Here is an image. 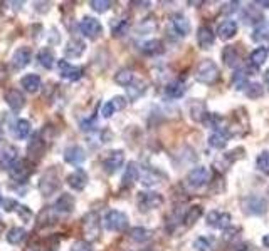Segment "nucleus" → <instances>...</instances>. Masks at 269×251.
<instances>
[{"label": "nucleus", "mask_w": 269, "mask_h": 251, "mask_svg": "<svg viewBox=\"0 0 269 251\" xmlns=\"http://www.w3.org/2000/svg\"><path fill=\"white\" fill-rule=\"evenodd\" d=\"M264 84H266V87H268V90H269V69L264 72Z\"/></svg>", "instance_id": "nucleus-56"}, {"label": "nucleus", "mask_w": 269, "mask_h": 251, "mask_svg": "<svg viewBox=\"0 0 269 251\" xmlns=\"http://www.w3.org/2000/svg\"><path fill=\"white\" fill-rule=\"evenodd\" d=\"M164 204V196L155 191H142L136 196V206L142 213H148Z\"/></svg>", "instance_id": "nucleus-3"}, {"label": "nucleus", "mask_w": 269, "mask_h": 251, "mask_svg": "<svg viewBox=\"0 0 269 251\" xmlns=\"http://www.w3.org/2000/svg\"><path fill=\"white\" fill-rule=\"evenodd\" d=\"M17 147L15 146H5L0 153V169H10L15 162L19 161L17 159Z\"/></svg>", "instance_id": "nucleus-21"}, {"label": "nucleus", "mask_w": 269, "mask_h": 251, "mask_svg": "<svg viewBox=\"0 0 269 251\" xmlns=\"http://www.w3.org/2000/svg\"><path fill=\"white\" fill-rule=\"evenodd\" d=\"M256 5H263L266 9V7H269V2H256Z\"/></svg>", "instance_id": "nucleus-58"}, {"label": "nucleus", "mask_w": 269, "mask_h": 251, "mask_svg": "<svg viewBox=\"0 0 269 251\" xmlns=\"http://www.w3.org/2000/svg\"><path fill=\"white\" fill-rule=\"evenodd\" d=\"M17 213H19V216L24 219V221H29L30 216H32V211H30L27 206H19L17 208Z\"/></svg>", "instance_id": "nucleus-53"}, {"label": "nucleus", "mask_w": 269, "mask_h": 251, "mask_svg": "<svg viewBox=\"0 0 269 251\" xmlns=\"http://www.w3.org/2000/svg\"><path fill=\"white\" fill-rule=\"evenodd\" d=\"M236 34H237V24H236V20H224V22H221V24H219V27H217L219 39L229 40V39H232Z\"/></svg>", "instance_id": "nucleus-26"}, {"label": "nucleus", "mask_w": 269, "mask_h": 251, "mask_svg": "<svg viewBox=\"0 0 269 251\" xmlns=\"http://www.w3.org/2000/svg\"><path fill=\"white\" fill-rule=\"evenodd\" d=\"M79 29H81L83 36L88 37V39H93V40L98 39V37L103 34V25H101V22L94 17H89V15L83 17V20L79 22Z\"/></svg>", "instance_id": "nucleus-8"}, {"label": "nucleus", "mask_w": 269, "mask_h": 251, "mask_svg": "<svg viewBox=\"0 0 269 251\" xmlns=\"http://www.w3.org/2000/svg\"><path fill=\"white\" fill-rule=\"evenodd\" d=\"M256 164H257V169H259L261 173L269 176V151H263V153L257 156Z\"/></svg>", "instance_id": "nucleus-42"}, {"label": "nucleus", "mask_w": 269, "mask_h": 251, "mask_svg": "<svg viewBox=\"0 0 269 251\" xmlns=\"http://www.w3.org/2000/svg\"><path fill=\"white\" fill-rule=\"evenodd\" d=\"M195 79L199 82L206 84V86H212L219 81V67L212 59H206L197 66L195 69Z\"/></svg>", "instance_id": "nucleus-2"}, {"label": "nucleus", "mask_w": 269, "mask_h": 251, "mask_svg": "<svg viewBox=\"0 0 269 251\" xmlns=\"http://www.w3.org/2000/svg\"><path fill=\"white\" fill-rule=\"evenodd\" d=\"M32 132V124L27 119H19L14 126V134L17 139H27L29 134Z\"/></svg>", "instance_id": "nucleus-34"}, {"label": "nucleus", "mask_w": 269, "mask_h": 251, "mask_svg": "<svg viewBox=\"0 0 269 251\" xmlns=\"http://www.w3.org/2000/svg\"><path fill=\"white\" fill-rule=\"evenodd\" d=\"M116 111H118V109H116L115 102H113V101H108V102H106V104L103 106V109H101V114H103V117H106V119H108V117H111Z\"/></svg>", "instance_id": "nucleus-48"}, {"label": "nucleus", "mask_w": 269, "mask_h": 251, "mask_svg": "<svg viewBox=\"0 0 269 251\" xmlns=\"http://www.w3.org/2000/svg\"><path fill=\"white\" fill-rule=\"evenodd\" d=\"M151 236H153V233H151L150 230H146V228L136 226L130 230V238L136 243H146V241H150Z\"/></svg>", "instance_id": "nucleus-37"}, {"label": "nucleus", "mask_w": 269, "mask_h": 251, "mask_svg": "<svg viewBox=\"0 0 269 251\" xmlns=\"http://www.w3.org/2000/svg\"><path fill=\"white\" fill-rule=\"evenodd\" d=\"M37 60H39V66H42L44 69H52L56 64L54 52H52L51 49L44 47L42 51H39V54H37Z\"/></svg>", "instance_id": "nucleus-35"}, {"label": "nucleus", "mask_w": 269, "mask_h": 251, "mask_svg": "<svg viewBox=\"0 0 269 251\" xmlns=\"http://www.w3.org/2000/svg\"><path fill=\"white\" fill-rule=\"evenodd\" d=\"M123 162H124V154H123V151H120V149L109 151V153L101 159V166H103L104 173H108V174H115L116 171L123 166Z\"/></svg>", "instance_id": "nucleus-9"}, {"label": "nucleus", "mask_w": 269, "mask_h": 251, "mask_svg": "<svg viewBox=\"0 0 269 251\" xmlns=\"http://www.w3.org/2000/svg\"><path fill=\"white\" fill-rule=\"evenodd\" d=\"M30 60H32V51H30V47H19L12 54V67L21 71L29 66Z\"/></svg>", "instance_id": "nucleus-16"}, {"label": "nucleus", "mask_w": 269, "mask_h": 251, "mask_svg": "<svg viewBox=\"0 0 269 251\" xmlns=\"http://www.w3.org/2000/svg\"><path fill=\"white\" fill-rule=\"evenodd\" d=\"M45 154V141L41 134H34L32 139L27 143V159L36 164L37 161L44 158Z\"/></svg>", "instance_id": "nucleus-7"}, {"label": "nucleus", "mask_w": 269, "mask_h": 251, "mask_svg": "<svg viewBox=\"0 0 269 251\" xmlns=\"http://www.w3.org/2000/svg\"><path fill=\"white\" fill-rule=\"evenodd\" d=\"M74 206H76L74 197L67 195V193H64V195H61L58 199H56L52 208H54L56 213H59V215H71V213L74 211Z\"/></svg>", "instance_id": "nucleus-17"}, {"label": "nucleus", "mask_w": 269, "mask_h": 251, "mask_svg": "<svg viewBox=\"0 0 269 251\" xmlns=\"http://www.w3.org/2000/svg\"><path fill=\"white\" fill-rule=\"evenodd\" d=\"M242 209H244L246 215H252V216H261L268 211V203L264 197L261 196H248L242 201Z\"/></svg>", "instance_id": "nucleus-6"}, {"label": "nucleus", "mask_w": 269, "mask_h": 251, "mask_svg": "<svg viewBox=\"0 0 269 251\" xmlns=\"http://www.w3.org/2000/svg\"><path fill=\"white\" fill-rule=\"evenodd\" d=\"M64 161L69 162V164L79 166L86 161V153L81 146H71L64 151Z\"/></svg>", "instance_id": "nucleus-20"}, {"label": "nucleus", "mask_w": 269, "mask_h": 251, "mask_svg": "<svg viewBox=\"0 0 269 251\" xmlns=\"http://www.w3.org/2000/svg\"><path fill=\"white\" fill-rule=\"evenodd\" d=\"M21 86L24 87L27 92L34 94V92H37V90L41 89L42 81H41V77L37 74H27V75H24V77L21 79Z\"/></svg>", "instance_id": "nucleus-29"}, {"label": "nucleus", "mask_w": 269, "mask_h": 251, "mask_svg": "<svg viewBox=\"0 0 269 251\" xmlns=\"http://www.w3.org/2000/svg\"><path fill=\"white\" fill-rule=\"evenodd\" d=\"M3 203V199H2V195H0V204H2Z\"/></svg>", "instance_id": "nucleus-59"}, {"label": "nucleus", "mask_w": 269, "mask_h": 251, "mask_svg": "<svg viewBox=\"0 0 269 251\" xmlns=\"http://www.w3.org/2000/svg\"><path fill=\"white\" fill-rule=\"evenodd\" d=\"M194 246H195L197 251H214V239L200 236V238L195 239Z\"/></svg>", "instance_id": "nucleus-44"}, {"label": "nucleus", "mask_w": 269, "mask_h": 251, "mask_svg": "<svg viewBox=\"0 0 269 251\" xmlns=\"http://www.w3.org/2000/svg\"><path fill=\"white\" fill-rule=\"evenodd\" d=\"M126 30H128V20H126V18L116 20L115 24H113V27H111V32H113V36H115V37L124 36V34H126Z\"/></svg>", "instance_id": "nucleus-46"}, {"label": "nucleus", "mask_w": 269, "mask_h": 251, "mask_svg": "<svg viewBox=\"0 0 269 251\" xmlns=\"http://www.w3.org/2000/svg\"><path fill=\"white\" fill-rule=\"evenodd\" d=\"M140 51L146 55H158L165 51L164 49V42L158 40V39H153V40H146L140 45Z\"/></svg>", "instance_id": "nucleus-30"}, {"label": "nucleus", "mask_w": 269, "mask_h": 251, "mask_svg": "<svg viewBox=\"0 0 269 251\" xmlns=\"http://www.w3.org/2000/svg\"><path fill=\"white\" fill-rule=\"evenodd\" d=\"M209 179H210L209 169H207L206 166H197L187 174V179L185 181H187V184L190 186L192 189H199L202 188L204 184H207Z\"/></svg>", "instance_id": "nucleus-10"}, {"label": "nucleus", "mask_w": 269, "mask_h": 251, "mask_svg": "<svg viewBox=\"0 0 269 251\" xmlns=\"http://www.w3.org/2000/svg\"><path fill=\"white\" fill-rule=\"evenodd\" d=\"M263 243H264V246H268L269 248V234H266V236L263 238Z\"/></svg>", "instance_id": "nucleus-57"}, {"label": "nucleus", "mask_w": 269, "mask_h": 251, "mask_svg": "<svg viewBox=\"0 0 269 251\" xmlns=\"http://www.w3.org/2000/svg\"><path fill=\"white\" fill-rule=\"evenodd\" d=\"M3 101L7 102V106H9L14 112H19L25 104L24 94L19 89H7L5 92H3Z\"/></svg>", "instance_id": "nucleus-15"}, {"label": "nucleus", "mask_w": 269, "mask_h": 251, "mask_svg": "<svg viewBox=\"0 0 269 251\" xmlns=\"http://www.w3.org/2000/svg\"><path fill=\"white\" fill-rule=\"evenodd\" d=\"M34 162H30L29 159H19L15 164L10 167L9 173H10V178L17 182H24L27 181V178L32 176L34 173Z\"/></svg>", "instance_id": "nucleus-5"}, {"label": "nucleus", "mask_w": 269, "mask_h": 251, "mask_svg": "<svg viewBox=\"0 0 269 251\" xmlns=\"http://www.w3.org/2000/svg\"><path fill=\"white\" fill-rule=\"evenodd\" d=\"M140 178V167L136 166L135 161L128 162L126 169H124V174H123V186H126V188H130V186H133L136 181H138Z\"/></svg>", "instance_id": "nucleus-27"}, {"label": "nucleus", "mask_w": 269, "mask_h": 251, "mask_svg": "<svg viewBox=\"0 0 269 251\" xmlns=\"http://www.w3.org/2000/svg\"><path fill=\"white\" fill-rule=\"evenodd\" d=\"M170 32L175 37H185L190 34V22L184 14L170 15Z\"/></svg>", "instance_id": "nucleus-11"}, {"label": "nucleus", "mask_w": 269, "mask_h": 251, "mask_svg": "<svg viewBox=\"0 0 269 251\" xmlns=\"http://www.w3.org/2000/svg\"><path fill=\"white\" fill-rule=\"evenodd\" d=\"M140 251H150V250H140Z\"/></svg>", "instance_id": "nucleus-61"}, {"label": "nucleus", "mask_w": 269, "mask_h": 251, "mask_svg": "<svg viewBox=\"0 0 269 251\" xmlns=\"http://www.w3.org/2000/svg\"><path fill=\"white\" fill-rule=\"evenodd\" d=\"M89 5H91V9H93L94 12L103 14L109 9V7H111V2H108V0H91Z\"/></svg>", "instance_id": "nucleus-47"}, {"label": "nucleus", "mask_w": 269, "mask_h": 251, "mask_svg": "<svg viewBox=\"0 0 269 251\" xmlns=\"http://www.w3.org/2000/svg\"><path fill=\"white\" fill-rule=\"evenodd\" d=\"M232 223V216L229 213H224V211H210L207 215V224L215 230H227Z\"/></svg>", "instance_id": "nucleus-13"}, {"label": "nucleus", "mask_w": 269, "mask_h": 251, "mask_svg": "<svg viewBox=\"0 0 269 251\" xmlns=\"http://www.w3.org/2000/svg\"><path fill=\"white\" fill-rule=\"evenodd\" d=\"M83 233L88 239H98L101 233L100 228V216L96 213H88L83 218Z\"/></svg>", "instance_id": "nucleus-12"}, {"label": "nucleus", "mask_w": 269, "mask_h": 251, "mask_svg": "<svg viewBox=\"0 0 269 251\" xmlns=\"http://www.w3.org/2000/svg\"><path fill=\"white\" fill-rule=\"evenodd\" d=\"M227 143H229V136L222 129H217V131H214L209 136V146L214 147V149H224Z\"/></svg>", "instance_id": "nucleus-28"}, {"label": "nucleus", "mask_w": 269, "mask_h": 251, "mask_svg": "<svg viewBox=\"0 0 269 251\" xmlns=\"http://www.w3.org/2000/svg\"><path fill=\"white\" fill-rule=\"evenodd\" d=\"M58 213H56V209L52 206H47L44 208L42 211L39 213V216H37V230H44V228H49L52 226V224H56L58 221Z\"/></svg>", "instance_id": "nucleus-18"}, {"label": "nucleus", "mask_w": 269, "mask_h": 251, "mask_svg": "<svg viewBox=\"0 0 269 251\" xmlns=\"http://www.w3.org/2000/svg\"><path fill=\"white\" fill-rule=\"evenodd\" d=\"M246 20H248L249 24H254V22H259L261 24L263 17H261V15H254V7H249V9H246Z\"/></svg>", "instance_id": "nucleus-52"}, {"label": "nucleus", "mask_w": 269, "mask_h": 251, "mask_svg": "<svg viewBox=\"0 0 269 251\" xmlns=\"http://www.w3.org/2000/svg\"><path fill=\"white\" fill-rule=\"evenodd\" d=\"M103 224L108 231H124L128 226V216L118 209H111L104 215Z\"/></svg>", "instance_id": "nucleus-4"}, {"label": "nucleus", "mask_w": 269, "mask_h": 251, "mask_svg": "<svg viewBox=\"0 0 269 251\" xmlns=\"http://www.w3.org/2000/svg\"><path fill=\"white\" fill-rule=\"evenodd\" d=\"M187 87H185V82L182 79H175V81L168 82L165 86V96L168 99H179L185 94Z\"/></svg>", "instance_id": "nucleus-23"}, {"label": "nucleus", "mask_w": 269, "mask_h": 251, "mask_svg": "<svg viewBox=\"0 0 269 251\" xmlns=\"http://www.w3.org/2000/svg\"><path fill=\"white\" fill-rule=\"evenodd\" d=\"M67 184L69 188H73L74 191H83L88 186V174L83 169H76L74 173H71L67 176Z\"/></svg>", "instance_id": "nucleus-19"}, {"label": "nucleus", "mask_w": 269, "mask_h": 251, "mask_svg": "<svg viewBox=\"0 0 269 251\" xmlns=\"http://www.w3.org/2000/svg\"><path fill=\"white\" fill-rule=\"evenodd\" d=\"M71 251H93L91 245L84 239H79V241H74L73 246H71Z\"/></svg>", "instance_id": "nucleus-49"}, {"label": "nucleus", "mask_w": 269, "mask_h": 251, "mask_svg": "<svg viewBox=\"0 0 269 251\" xmlns=\"http://www.w3.org/2000/svg\"><path fill=\"white\" fill-rule=\"evenodd\" d=\"M58 67H59L61 77L67 79V81H79V79L84 75V71H83V67L73 66V64H69L67 60H59Z\"/></svg>", "instance_id": "nucleus-14"}, {"label": "nucleus", "mask_w": 269, "mask_h": 251, "mask_svg": "<svg viewBox=\"0 0 269 251\" xmlns=\"http://www.w3.org/2000/svg\"><path fill=\"white\" fill-rule=\"evenodd\" d=\"M158 27V22L155 17H146L145 20L140 22L138 25V32L142 34V36H145V34H151L153 30H157Z\"/></svg>", "instance_id": "nucleus-40"}, {"label": "nucleus", "mask_w": 269, "mask_h": 251, "mask_svg": "<svg viewBox=\"0 0 269 251\" xmlns=\"http://www.w3.org/2000/svg\"><path fill=\"white\" fill-rule=\"evenodd\" d=\"M2 230H3V224H2V223H0V231H2Z\"/></svg>", "instance_id": "nucleus-60"}, {"label": "nucleus", "mask_w": 269, "mask_h": 251, "mask_svg": "<svg viewBox=\"0 0 269 251\" xmlns=\"http://www.w3.org/2000/svg\"><path fill=\"white\" fill-rule=\"evenodd\" d=\"M5 238H7V241H9L10 245L17 246V245H21L25 238H27V231H25L24 228L14 226V228H10V230L7 231Z\"/></svg>", "instance_id": "nucleus-33"}, {"label": "nucleus", "mask_w": 269, "mask_h": 251, "mask_svg": "<svg viewBox=\"0 0 269 251\" xmlns=\"http://www.w3.org/2000/svg\"><path fill=\"white\" fill-rule=\"evenodd\" d=\"M61 188V178H59V169L58 166H52L44 171L39 181V191L42 196H52L56 191Z\"/></svg>", "instance_id": "nucleus-1"}, {"label": "nucleus", "mask_w": 269, "mask_h": 251, "mask_svg": "<svg viewBox=\"0 0 269 251\" xmlns=\"http://www.w3.org/2000/svg\"><path fill=\"white\" fill-rule=\"evenodd\" d=\"M200 216H202V208H200V206H192L184 216L185 226H194Z\"/></svg>", "instance_id": "nucleus-41"}, {"label": "nucleus", "mask_w": 269, "mask_h": 251, "mask_svg": "<svg viewBox=\"0 0 269 251\" xmlns=\"http://www.w3.org/2000/svg\"><path fill=\"white\" fill-rule=\"evenodd\" d=\"M145 90H146V84L143 81H136V79L126 87V94L131 101H136L138 97H142L143 94H145Z\"/></svg>", "instance_id": "nucleus-36"}, {"label": "nucleus", "mask_w": 269, "mask_h": 251, "mask_svg": "<svg viewBox=\"0 0 269 251\" xmlns=\"http://www.w3.org/2000/svg\"><path fill=\"white\" fill-rule=\"evenodd\" d=\"M214 34L212 30L207 27V25H200L199 30H197V42H199L200 49H210L214 45Z\"/></svg>", "instance_id": "nucleus-25"}, {"label": "nucleus", "mask_w": 269, "mask_h": 251, "mask_svg": "<svg viewBox=\"0 0 269 251\" xmlns=\"http://www.w3.org/2000/svg\"><path fill=\"white\" fill-rule=\"evenodd\" d=\"M17 208H19V204H17V201H14V199H5L3 201V209L5 211H17Z\"/></svg>", "instance_id": "nucleus-54"}, {"label": "nucleus", "mask_w": 269, "mask_h": 251, "mask_svg": "<svg viewBox=\"0 0 269 251\" xmlns=\"http://www.w3.org/2000/svg\"><path fill=\"white\" fill-rule=\"evenodd\" d=\"M133 81H135V74H133V71H130V69H120L115 74V82L123 87H128Z\"/></svg>", "instance_id": "nucleus-39"}, {"label": "nucleus", "mask_w": 269, "mask_h": 251, "mask_svg": "<svg viewBox=\"0 0 269 251\" xmlns=\"http://www.w3.org/2000/svg\"><path fill=\"white\" fill-rule=\"evenodd\" d=\"M221 121H222V117L217 116V114H207L204 124L209 126V127H219V123H221Z\"/></svg>", "instance_id": "nucleus-51"}, {"label": "nucleus", "mask_w": 269, "mask_h": 251, "mask_svg": "<svg viewBox=\"0 0 269 251\" xmlns=\"http://www.w3.org/2000/svg\"><path fill=\"white\" fill-rule=\"evenodd\" d=\"M162 179H164V174H160L155 169H146L142 176V182L145 186H157V184H160Z\"/></svg>", "instance_id": "nucleus-38"}, {"label": "nucleus", "mask_w": 269, "mask_h": 251, "mask_svg": "<svg viewBox=\"0 0 269 251\" xmlns=\"http://www.w3.org/2000/svg\"><path fill=\"white\" fill-rule=\"evenodd\" d=\"M268 55H269V51L268 47H257L254 51L251 52V55H249V62H251L252 67H257L259 69L261 66H264V62L268 60Z\"/></svg>", "instance_id": "nucleus-31"}, {"label": "nucleus", "mask_w": 269, "mask_h": 251, "mask_svg": "<svg viewBox=\"0 0 269 251\" xmlns=\"http://www.w3.org/2000/svg\"><path fill=\"white\" fill-rule=\"evenodd\" d=\"M86 51V44L81 39H71L67 42L66 49H64V55L76 59V57H81Z\"/></svg>", "instance_id": "nucleus-24"}, {"label": "nucleus", "mask_w": 269, "mask_h": 251, "mask_svg": "<svg viewBox=\"0 0 269 251\" xmlns=\"http://www.w3.org/2000/svg\"><path fill=\"white\" fill-rule=\"evenodd\" d=\"M263 94H264L263 86L257 82H251V84H248V87H246V96L249 99H259V97H263Z\"/></svg>", "instance_id": "nucleus-43"}, {"label": "nucleus", "mask_w": 269, "mask_h": 251, "mask_svg": "<svg viewBox=\"0 0 269 251\" xmlns=\"http://www.w3.org/2000/svg\"><path fill=\"white\" fill-rule=\"evenodd\" d=\"M252 40H256V42H263V40H269V34H268V30L261 25V29H256L254 30V34H252Z\"/></svg>", "instance_id": "nucleus-50"}, {"label": "nucleus", "mask_w": 269, "mask_h": 251, "mask_svg": "<svg viewBox=\"0 0 269 251\" xmlns=\"http://www.w3.org/2000/svg\"><path fill=\"white\" fill-rule=\"evenodd\" d=\"M7 77H9V71H7L5 64H0V82H3Z\"/></svg>", "instance_id": "nucleus-55"}, {"label": "nucleus", "mask_w": 269, "mask_h": 251, "mask_svg": "<svg viewBox=\"0 0 269 251\" xmlns=\"http://www.w3.org/2000/svg\"><path fill=\"white\" fill-rule=\"evenodd\" d=\"M188 109H190V117L194 121H199V123H204L207 114H209L207 112V106L202 101H194L188 106Z\"/></svg>", "instance_id": "nucleus-32"}, {"label": "nucleus", "mask_w": 269, "mask_h": 251, "mask_svg": "<svg viewBox=\"0 0 269 251\" xmlns=\"http://www.w3.org/2000/svg\"><path fill=\"white\" fill-rule=\"evenodd\" d=\"M222 60H224V64L227 67H230V69H236V67L241 64V52H239V49L234 47V45H227L224 51H222Z\"/></svg>", "instance_id": "nucleus-22"}, {"label": "nucleus", "mask_w": 269, "mask_h": 251, "mask_svg": "<svg viewBox=\"0 0 269 251\" xmlns=\"http://www.w3.org/2000/svg\"><path fill=\"white\" fill-rule=\"evenodd\" d=\"M232 86L236 89H242V87H248V74L244 71H237L232 77Z\"/></svg>", "instance_id": "nucleus-45"}]
</instances>
